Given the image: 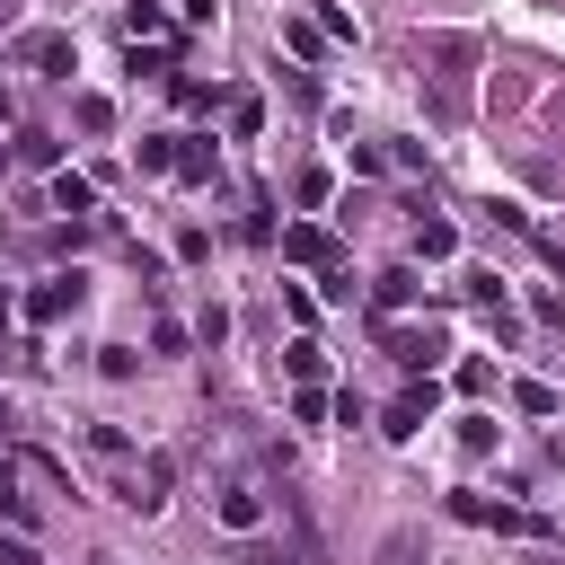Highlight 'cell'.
I'll use <instances>...</instances> for the list:
<instances>
[{
    "label": "cell",
    "instance_id": "cell-1",
    "mask_svg": "<svg viewBox=\"0 0 565 565\" xmlns=\"http://www.w3.org/2000/svg\"><path fill=\"white\" fill-rule=\"evenodd\" d=\"M450 512L477 521V530H503V539H556V521H539L521 503H494V494H450Z\"/></svg>",
    "mask_w": 565,
    "mask_h": 565
},
{
    "label": "cell",
    "instance_id": "cell-2",
    "mask_svg": "<svg viewBox=\"0 0 565 565\" xmlns=\"http://www.w3.org/2000/svg\"><path fill=\"white\" fill-rule=\"evenodd\" d=\"M9 62H26V71H71L79 53H71V26H18V35H9Z\"/></svg>",
    "mask_w": 565,
    "mask_h": 565
},
{
    "label": "cell",
    "instance_id": "cell-3",
    "mask_svg": "<svg viewBox=\"0 0 565 565\" xmlns=\"http://www.w3.org/2000/svg\"><path fill=\"white\" fill-rule=\"evenodd\" d=\"M433 406H441V380H433V371H424V380H415V388H397V406H388V424H380V433H388V441H415V433H424V415H433Z\"/></svg>",
    "mask_w": 565,
    "mask_h": 565
},
{
    "label": "cell",
    "instance_id": "cell-4",
    "mask_svg": "<svg viewBox=\"0 0 565 565\" xmlns=\"http://www.w3.org/2000/svg\"><path fill=\"white\" fill-rule=\"evenodd\" d=\"M212 521H221V530H238V539H256V530H265V494H256L247 477H230V486L212 494Z\"/></svg>",
    "mask_w": 565,
    "mask_h": 565
},
{
    "label": "cell",
    "instance_id": "cell-5",
    "mask_svg": "<svg viewBox=\"0 0 565 565\" xmlns=\"http://www.w3.org/2000/svg\"><path fill=\"white\" fill-rule=\"evenodd\" d=\"M79 300H88V282H79V274H53V282H35V291H26V318H35V327H62Z\"/></svg>",
    "mask_w": 565,
    "mask_h": 565
},
{
    "label": "cell",
    "instance_id": "cell-6",
    "mask_svg": "<svg viewBox=\"0 0 565 565\" xmlns=\"http://www.w3.org/2000/svg\"><path fill=\"white\" fill-rule=\"evenodd\" d=\"M282 256H291V265H318V274H335V265H344V247H335L318 221H291V230H282Z\"/></svg>",
    "mask_w": 565,
    "mask_h": 565
},
{
    "label": "cell",
    "instance_id": "cell-7",
    "mask_svg": "<svg viewBox=\"0 0 565 565\" xmlns=\"http://www.w3.org/2000/svg\"><path fill=\"white\" fill-rule=\"evenodd\" d=\"M168 477H177V459H168V450H150V459L132 468V486H124V503H132V512H159V503H168Z\"/></svg>",
    "mask_w": 565,
    "mask_h": 565
},
{
    "label": "cell",
    "instance_id": "cell-8",
    "mask_svg": "<svg viewBox=\"0 0 565 565\" xmlns=\"http://www.w3.org/2000/svg\"><path fill=\"white\" fill-rule=\"evenodd\" d=\"M221 124H230V141H256V132H265V97H256V88H230V97H221Z\"/></svg>",
    "mask_w": 565,
    "mask_h": 565
},
{
    "label": "cell",
    "instance_id": "cell-9",
    "mask_svg": "<svg viewBox=\"0 0 565 565\" xmlns=\"http://www.w3.org/2000/svg\"><path fill=\"white\" fill-rule=\"evenodd\" d=\"M415 256H424V265H450V256H459V230H450L441 212H424V221H415Z\"/></svg>",
    "mask_w": 565,
    "mask_h": 565
},
{
    "label": "cell",
    "instance_id": "cell-10",
    "mask_svg": "<svg viewBox=\"0 0 565 565\" xmlns=\"http://www.w3.org/2000/svg\"><path fill=\"white\" fill-rule=\"evenodd\" d=\"M282 371H291L300 388H318V380H327V344H318V335H291V344H282Z\"/></svg>",
    "mask_w": 565,
    "mask_h": 565
},
{
    "label": "cell",
    "instance_id": "cell-11",
    "mask_svg": "<svg viewBox=\"0 0 565 565\" xmlns=\"http://www.w3.org/2000/svg\"><path fill=\"white\" fill-rule=\"evenodd\" d=\"M124 35H132V44H168V9H159V0H132V9H124Z\"/></svg>",
    "mask_w": 565,
    "mask_h": 565
},
{
    "label": "cell",
    "instance_id": "cell-12",
    "mask_svg": "<svg viewBox=\"0 0 565 565\" xmlns=\"http://www.w3.org/2000/svg\"><path fill=\"white\" fill-rule=\"evenodd\" d=\"M88 203H97V185H88V177H71V168H53V212L88 221Z\"/></svg>",
    "mask_w": 565,
    "mask_h": 565
},
{
    "label": "cell",
    "instance_id": "cell-13",
    "mask_svg": "<svg viewBox=\"0 0 565 565\" xmlns=\"http://www.w3.org/2000/svg\"><path fill=\"white\" fill-rule=\"evenodd\" d=\"M380 344H388L406 371H424V362H433V335H415V327H380Z\"/></svg>",
    "mask_w": 565,
    "mask_h": 565
},
{
    "label": "cell",
    "instance_id": "cell-14",
    "mask_svg": "<svg viewBox=\"0 0 565 565\" xmlns=\"http://www.w3.org/2000/svg\"><path fill=\"white\" fill-rule=\"evenodd\" d=\"M177 177L185 185H212V141H177Z\"/></svg>",
    "mask_w": 565,
    "mask_h": 565
},
{
    "label": "cell",
    "instance_id": "cell-15",
    "mask_svg": "<svg viewBox=\"0 0 565 565\" xmlns=\"http://www.w3.org/2000/svg\"><path fill=\"white\" fill-rule=\"evenodd\" d=\"M0 521H9V530H35V503L18 494V477H9V468H0Z\"/></svg>",
    "mask_w": 565,
    "mask_h": 565
},
{
    "label": "cell",
    "instance_id": "cell-16",
    "mask_svg": "<svg viewBox=\"0 0 565 565\" xmlns=\"http://www.w3.org/2000/svg\"><path fill=\"white\" fill-rule=\"evenodd\" d=\"M327 415H335L327 388H291V424H327Z\"/></svg>",
    "mask_w": 565,
    "mask_h": 565
},
{
    "label": "cell",
    "instance_id": "cell-17",
    "mask_svg": "<svg viewBox=\"0 0 565 565\" xmlns=\"http://www.w3.org/2000/svg\"><path fill=\"white\" fill-rule=\"evenodd\" d=\"M18 159H35V168H62V141H53V132H18Z\"/></svg>",
    "mask_w": 565,
    "mask_h": 565
},
{
    "label": "cell",
    "instance_id": "cell-18",
    "mask_svg": "<svg viewBox=\"0 0 565 565\" xmlns=\"http://www.w3.org/2000/svg\"><path fill=\"white\" fill-rule=\"evenodd\" d=\"M291 194H300V212H318V203L335 194V177H327V168H300V185H291Z\"/></svg>",
    "mask_w": 565,
    "mask_h": 565
},
{
    "label": "cell",
    "instance_id": "cell-19",
    "mask_svg": "<svg viewBox=\"0 0 565 565\" xmlns=\"http://www.w3.org/2000/svg\"><path fill=\"white\" fill-rule=\"evenodd\" d=\"M371 300H380V309H406V300H415V274H380Z\"/></svg>",
    "mask_w": 565,
    "mask_h": 565
},
{
    "label": "cell",
    "instance_id": "cell-20",
    "mask_svg": "<svg viewBox=\"0 0 565 565\" xmlns=\"http://www.w3.org/2000/svg\"><path fill=\"white\" fill-rule=\"evenodd\" d=\"M512 406H521V415H556V388H547V380H521Z\"/></svg>",
    "mask_w": 565,
    "mask_h": 565
},
{
    "label": "cell",
    "instance_id": "cell-21",
    "mask_svg": "<svg viewBox=\"0 0 565 565\" xmlns=\"http://www.w3.org/2000/svg\"><path fill=\"white\" fill-rule=\"evenodd\" d=\"M318 35H344V44H353L362 26H353V9H335V0H327V9H318Z\"/></svg>",
    "mask_w": 565,
    "mask_h": 565
},
{
    "label": "cell",
    "instance_id": "cell-22",
    "mask_svg": "<svg viewBox=\"0 0 565 565\" xmlns=\"http://www.w3.org/2000/svg\"><path fill=\"white\" fill-rule=\"evenodd\" d=\"M106 124H115V106H106V97L88 88V97H79V132H106Z\"/></svg>",
    "mask_w": 565,
    "mask_h": 565
},
{
    "label": "cell",
    "instance_id": "cell-23",
    "mask_svg": "<svg viewBox=\"0 0 565 565\" xmlns=\"http://www.w3.org/2000/svg\"><path fill=\"white\" fill-rule=\"evenodd\" d=\"M97 371L106 380H132V344H97Z\"/></svg>",
    "mask_w": 565,
    "mask_h": 565
},
{
    "label": "cell",
    "instance_id": "cell-24",
    "mask_svg": "<svg viewBox=\"0 0 565 565\" xmlns=\"http://www.w3.org/2000/svg\"><path fill=\"white\" fill-rule=\"evenodd\" d=\"M459 388H468V397H486V388H494V362H477V353H468V362H459Z\"/></svg>",
    "mask_w": 565,
    "mask_h": 565
},
{
    "label": "cell",
    "instance_id": "cell-25",
    "mask_svg": "<svg viewBox=\"0 0 565 565\" xmlns=\"http://www.w3.org/2000/svg\"><path fill=\"white\" fill-rule=\"evenodd\" d=\"M459 450H494V415H468L459 424Z\"/></svg>",
    "mask_w": 565,
    "mask_h": 565
},
{
    "label": "cell",
    "instance_id": "cell-26",
    "mask_svg": "<svg viewBox=\"0 0 565 565\" xmlns=\"http://www.w3.org/2000/svg\"><path fill=\"white\" fill-rule=\"evenodd\" d=\"M0 565H44V556H35V539H26V530H9V539H0Z\"/></svg>",
    "mask_w": 565,
    "mask_h": 565
},
{
    "label": "cell",
    "instance_id": "cell-27",
    "mask_svg": "<svg viewBox=\"0 0 565 565\" xmlns=\"http://www.w3.org/2000/svg\"><path fill=\"white\" fill-rule=\"evenodd\" d=\"M530 238H539V256H547V265L565 274V238H547V230H530Z\"/></svg>",
    "mask_w": 565,
    "mask_h": 565
},
{
    "label": "cell",
    "instance_id": "cell-28",
    "mask_svg": "<svg viewBox=\"0 0 565 565\" xmlns=\"http://www.w3.org/2000/svg\"><path fill=\"white\" fill-rule=\"evenodd\" d=\"M185 18H194V26H212V0H185Z\"/></svg>",
    "mask_w": 565,
    "mask_h": 565
},
{
    "label": "cell",
    "instance_id": "cell-29",
    "mask_svg": "<svg viewBox=\"0 0 565 565\" xmlns=\"http://www.w3.org/2000/svg\"><path fill=\"white\" fill-rule=\"evenodd\" d=\"M556 124H565V88H556Z\"/></svg>",
    "mask_w": 565,
    "mask_h": 565
},
{
    "label": "cell",
    "instance_id": "cell-30",
    "mask_svg": "<svg viewBox=\"0 0 565 565\" xmlns=\"http://www.w3.org/2000/svg\"><path fill=\"white\" fill-rule=\"evenodd\" d=\"M9 9H18V0H0V18H9Z\"/></svg>",
    "mask_w": 565,
    "mask_h": 565
}]
</instances>
